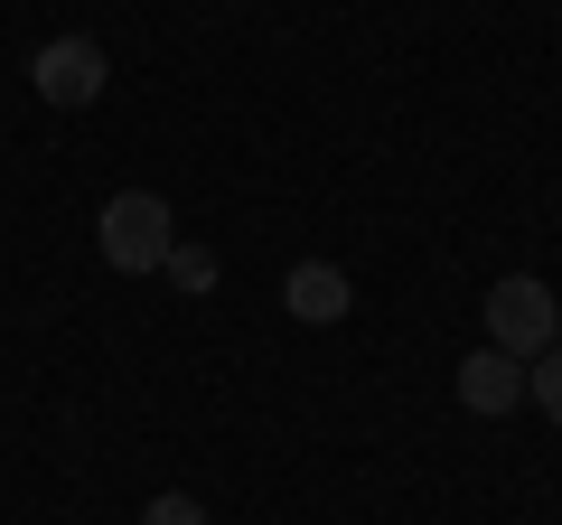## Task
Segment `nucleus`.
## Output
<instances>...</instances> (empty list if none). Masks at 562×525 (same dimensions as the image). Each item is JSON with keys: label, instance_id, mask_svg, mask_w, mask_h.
<instances>
[{"label": "nucleus", "instance_id": "1", "mask_svg": "<svg viewBox=\"0 0 562 525\" xmlns=\"http://www.w3.org/2000/svg\"><path fill=\"white\" fill-rule=\"evenodd\" d=\"M169 244H179L169 198H150V188H122V198H103V216H94V254L113 262V272H160Z\"/></svg>", "mask_w": 562, "mask_h": 525}, {"label": "nucleus", "instance_id": "7", "mask_svg": "<svg viewBox=\"0 0 562 525\" xmlns=\"http://www.w3.org/2000/svg\"><path fill=\"white\" fill-rule=\"evenodd\" d=\"M169 282L179 291H216V254H206V244H169V262H160Z\"/></svg>", "mask_w": 562, "mask_h": 525}, {"label": "nucleus", "instance_id": "3", "mask_svg": "<svg viewBox=\"0 0 562 525\" xmlns=\"http://www.w3.org/2000/svg\"><path fill=\"white\" fill-rule=\"evenodd\" d=\"M29 85H38L47 103H66V113H76V103H94L103 85H113V66H103L94 38H76V29H66V38H47L38 57H29Z\"/></svg>", "mask_w": 562, "mask_h": 525}, {"label": "nucleus", "instance_id": "8", "mask_svg": "<svg viewBox=\"0 0 562 525\" xmlns=\"http://www.w3.org/2000/svg\"><path fill=\"white\" fill-rule=\"evenodd\" d=\"M140 525H206V506L169 488V498H150V506H140Z\"/></svg>", "mask_w": 562, "mask_h": 525}, {"label": "nucleus", "instance_id": "4", "mask_svg": "<svg viewBox=\"0 0 562 525\" xmlns=\"http://www.w3.org/2000/svg\"><path fill=\"white\" fill-rule=\"evenodd\" d=\"M460 404L479 413V423H506V413L525 404V366L497 357V347H469L460 357Z\"/></svg>", "mask_w": 562, "mask_h": 525}, {"label": "nucleus", "instance_id": "6", "mask_svg": "<svg viewBox=\"0 0 562 525\" xmlns=\"http://www.w3.org/2000/svg\"><path fill=\"white\" fill-rule=\"evenodd\" d=\"M525 404H543V423H553V432H562V338H553V347H543V357H535V366H525Z\"/></svg>", "mask_w": 562, "mask_h": 525}, {"label": "nucleus", "instance_id": "5", "mask_svg": "<svg viewBox=\"0 0 562 525\" xmlns=\"http://www.w3.org/2000/svg\"><path fill=\"white\" fill-rule=\"evenodd\" d=\"M281 310H291V320H310V328H338L347 310H357V291H347L338 262H291V282H281Z\"/></svg>", "mask_w": 562, "mask_h": 525}, {"label": "nucleus", "instance_id": "2", "mask_svg": "<svg viewBox=\"0 0 562 525\" xmlns=\"http://www.w3.org/2000/svg\"><path fill=\"white\" fill-rule=\"evenodd\" d=\"M487 347L497 357H516V366H535L543 347H553V328H562V301L535 282V272H506V282H487Z\"/></svg>", "mask_w": 562, "mask_h": 525}]
</instances>
